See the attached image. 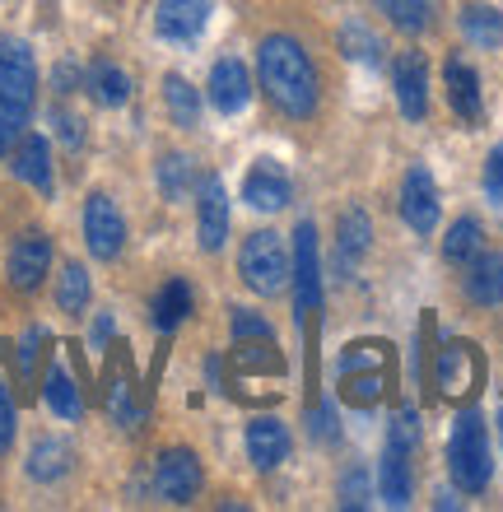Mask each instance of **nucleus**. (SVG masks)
<instances>
[{
  "label": "nucleus",
  "instance_id": "43",
  "mask_svg": "<svg viewBox=\"0 0 503 512\" xmlns=\"http://www.w3.org/2000/svg\"><path fill=\"white\" fill-rule=\"evenodd\" d=\"M14 443V401L10 391H5V382H0V452Z\"/></svg>",
  "mask_w": 503,
  "mask_h": 512
},
{
  "label": "nucleus",
  "instance_id": "46",
  "mask_svg": "<svg viewBox=\"0 0 503 512\" xmlns=\"http://www.w3.org/2000/svg\"><path fill=\"white\" fill-rule=\"evenodd\" d=\"M494 424H499V443H503V410H499V419H494Z\"/></svg>",
  "mask_w": 503,
  "mask_h": 512
},
{
  "label": "nucleus",
  "instance_id": "10",
  "mask_svg": "<svg viewBox=\"0 0 503 512\" xmlns=\"http://www.w3.org/2000/svg\"><path fill=\"white\" fill-rule=\"evenodd\" d=\"M438 182L429 168H410L406 182H401V219H406L415 233H434L438 224Z\"/></svg>",
  "mask_w": 503,
  "mask_h": 512
},
{
  "label": "nucleus",
  "instance_id": "7",
  "mask_svg": "<svg viewBox=\"0 0 503 512\" xmlns=\"http://www.w3.org/2000/svg\"><path fill=\"white\" fill-rule=\"evenodd\" d=\"M294 275H289V284H294V303H299V322H308L317 312V303H322V266H317V229L313 224H299L294 229Z\"/></svg>",
  "mask_w": 503,
  "mask_h": 512
},
{
  "label": "nucleus",
  "instance_id": "25",
  "mask_svg": "<svg viewBox=\"0 0 503 512\" xmlns=\"http://www.w3.org/2000/svg\"><path fill=\"white\" fill-rule=\"evenodd\" d=\"M42 396H47V405H52V415L61 419H80V387H75V378H70L61 364L47 368V378H42Z\"/></svg>",
  "mask_w": 503,
  "mask_h": 512
},
{
  "label": "nucleus",
  "instance_id": "2",
  "mask_svg": "<svg viewBox=\"0 0 503 512\" xmlns=\"http://www.w3.org/2000/svg\"><path fill=\"white\" fill-rule=\"evenodd\" d=\"M33 98H38L33 52L24 42L0 38V154H10V145H19L28 112H33Z\"/></svg>",
  "mask_w": 503,
  "mask_h": 512
},
{
  "label": "nucleus",
  "instance_id": "12",
  "mask_svg": "<svg viewBox=\"0 0 503 512\" xmlns=\"http://www.w3.org/2000/svg\"><path fill=\"white\" fill-rule=\"evenodd\" d=\"M47 270H52V243H47L42 233H24V238L10 247V284L24 289V294H33V289L47 280Z\"/></svg>",
  "mask_w": 503,
  "mask_h": 512
},
{
  "label": "nucleus",
  "instance_id": "20",
  "mask_svg": "<svg viewBox=\"0 0 503 512\" xmlns=\"http://www.w3.org/2000/svg\"><path fill=\"white\" fill-rule=\"evenodd\" d=\"M466 266H471V275H466V298L480 303V308L503 303V252H485V247H480Z\"/></svg>",
  "mask_w": 503,
  "mask_h": 512
},
{
  "label": "nucleus",
  "instance_id": "15",
  "mask_svg": "<svg viewBox=\"0 0 503 512\" xmlns=\"http://www.w3.org/2000/svg\"><path fill=\"white\" fill-rule=\"evenodd\" d=\"M247 98H252L247 66H243V61H219V66L210 70V103H215V112L238 117V112L247 108Z\"/></svg>",
  "mask_w": 503,
  "mask_h": 512
},
{
  "label": "nucleus",
  "instance_id": "33",
  "mask_svg": "<svg viewBox=\"0 0 503 512\" xmlns=\"http://www.w3.org/2000/svg\"><path fill=\"white\" fill-rule=\"evenodd\" d=\"M480 247H485V233H480L476 219H457V224L448 229V238H443V256H448V261H457V266H466Z\"/></svg>",
  "mask_w": 503,
  "mask_h": 512
},
{
  "label": "nucleus",
  "instance_id": "45",
  "mask_svg": "<svg viewBox=\"0 0 503 512\" xmlns=\"http://www.w3.org/2000/svg\"><path fill=\"white\" fill-rule=\"evenodd\" d=\"M108 336H112V317H98V326H94V350H103V345H108Z\"/></svg>",
  "mask_w": 503,
  "mask_h": 512
},
{
  "label": "nucleus",
  "instance_id": "42",
  "mask_svg": "<svg viewBox=\"0 0 503 512\" xmlns=\"http://www.w3.org/2000/svg\"><path fill=\"white\" fill-rule=\"evenodd\" d=\"M42 331L38 326H28V336L19 340V373H24V378H33V368H38V345H42Z\"/></svg>",
  "mask_w": 503,
  "mask_h": 512
},
{
  "label": "nucleus",
  "instance_id": "19",
  "mask_svg": "<svg viewBox=\"0 0 503 512\" xmlns=\"http://www.w3.org/2000/svg\"><path fill=\"white\" fill-rule=\"evenodd\" d=\"M392 387V368H340V401L354 410H373Z\"/></svg>",
  "mask_w": 503,
  "mask_h": 512
},
{
  "label": "nucleus",
  "instance_id": "23",
  "mask_svg": "<svg viewBox=\"0 0 503 512\" xmlns=\"http://www.w3.org/2000/svg\"><path fill=\"white\" fill-rule=\"evenodd\" d=\"M410 494H415L410 452H396V447H387V457H382V503H387V508H406Z\"/></svg>",
  "mask_w": 503,
  "mask_h": 512
},
{
  "label": "nucleus",
  "instance_id": "36",
  "mask_svg": "<svg viewBox=\"0 0 503 512\" xmlns=\"http://www.w3.org/2000/svg\"><path fill=\"white\" fill-rule=\"evenodd\" d=\"M387 447H396V452H415V447H420V419H415V410H396L392 415Z\"/></svg>",
  "mask_w": 503,
  "mask_h": 512
},
{
  "label": "nucleus",
  "instance_id": "44",
  "mask_svg": "<svg viewBox=\"0 0 503 512\" xmlns=\"http://www.w3.org/2000/svg\"><path fill=\"white\" fill-rule=\"evenodd\" d=\"M56 94H70V84H75V66H56Z\"/></svg>",
  "mask_w": 503,
  "mask_h": 512
},
{
  "label": "nucleus",
  "instance_id": "27",
  "mask_svg": "<svg viewBox=\"0 0 503 512\" xmlns=\"http://www.w3.org/2000/svg\"><path fill=\"white\" fill-rule=\"evenodd\" d=\"M462 33L476 42V47H499L503 14L494 10V5H476V0H471V5H462Z\"/></svg>",
  "mask_w": 503,
  "mask_h": 512
},
{
  "label": "nucleus",
  "instance_id": "11",
  "mask_svg": "<svg viewBox=\"0 0 503 512\" xmlns=\"http://www.w3.org/2000/svg\"><path fill=\"white\" fill-rule=\"evenodd\" d=\"M392 84H396V103L410 122H420L429 112V61L424 52H401L392 66Z\"/></svg>",
  "mask_w": 503,
  "mask_h": 512
},
{
  "label": "nucleus",
  "instance_id": "40",
  "mask_svg": "<svg viewBox=\"0 0 503 512\" xmlns=\"http://www.w3.org/2000/svg\"><path fill=\"white\" fill-rule=\"evenodd\" d=\"M485 196L494 205H503V145H494L490 159H485Z\"/></svg>",
  "mask_w": 503,
  "mask_h": 512
},
{
  "label": "nucleus",
  "instance_id": "5",
  "mask_svg": "<svg viewBox=\"0 0 503 512\" xmlns=\"http://www.w3.org/2000/svg\"><path fill=\"white\" fill-rule=\"evenodd\" d=\"M238 275H243V284L257 289L261 298L285 294L294 266H289V252H285V243H280V233H271V229L247 233L243 252H238Z\"/></svg>",
  "mask_w": 503,
  "mask_h": 512
},
{
  "label": "nucleus",
  "instance_id": "1",
  "mask_svg": "<svg viewBox=\"0 0 503 512\" xmlns=\"http://www.w3.org/2000/svg\"><path fill=\"white\" fill-rule=\"evenodd\" d=\"M257 75H261L266 98H271L285 117H299L303 122V117H313L317 112L322 84H317V70H313V61H308V52H303L299 38L271 33L257 52Z\"/></svg>",
  "mask_w": 503,
  "mask_h": 512
},
{
  "label": "nucleus",
  "instance_id": "14",
  "mask_svg": "<svg viewBox=\"0 0 503 512\" xmlns=\"http://www.w3.org/2000/svg\"><path fill=\"white\" fill-rule=\"evenodd\" d=\"M368 238H373V219H368L359 205L340 210V224H336V270L340 275H350L368 256Z\"/></svg>",
  "mask_w": 503,
  "mask_h": 512
},
{
  "label": "nucleus",
  "instance_id": "39",
  "mask_svg": "<svg viewBox=\"0 0 503 512\" xmlns=\"http://www.w3.org/2000/svg\"><path fill=\"white\" fill-rule=\"evenodd\" d=\"M233 340H275V331L261 317H252V312H233Z\"/></svg>",
  "mask_w": 503,
  "mask_h": 512
},
{
  "label": "nucleus",
  "instance_id": "31",
  "mask_svg": "<svg viewBox=\"0 0 503 512\" xmlns=\"http://www.w3.org/2000/svg\"><path fill=\"white\" fill-rule=\"evenodd\" d=\"M340 52L350 56V61H364V66H382V42L359 19H350V24L340 28Z\"/></svg>",
  "mask_w": 503,
  "mask_h": 512
},
{
  "label": "nucleus",
  "instance_id": "41",
  "mask_svg": "<svg viewBox=\"0 0 503 512\" xmlns=\"http://www.w3.org/2000/svg\"><path fill=\"white\" fill-rule=\"evenodd\" d=\"M52 122H56V135H61V140H66L70 149H80V145H84V122L75 117V112L56 108V112H52Z\"/></svg>",
  "mask_w": 503,
  "mask_h": 512
},
{
  "label": "nucleus",
  "instance_id": "9",
  "mask_svg": "<svg viewBox=\"0 0 503 512\" xmlns=\"http://www.w3.org/2000/svg\"><path fill=\"white\" fill-rule=\"evenodd\" d=\"M210 28V0H159L154 33L164 42H196Z\"/></svg>",
  "mask_w": 503,
  "mask_h": 512
},
{
  "label": "nucleus",
  "instance_id": "21",
  "mask_svg": "<svg viewBox=\"0 0 503 512\" xmlns=\"http://www.w3.org/2000/svg\"><path fill=\"white\" fill-rule=\"evenodd\" d=\"M14 177L28 182V187H38L42 196H52V149L42 135H19V145H14Z\"/></svg>",
  "mask_w": 503,
  "mask_h": 512
},
{
  "label": "nucleus",
  "instance_id": "28",
  "mask_svg": "<svg viewBox=\"0 0 503 512\" xmlns=\"http://www.w3.org/2000/svg\"><path fill=\"white\" fill-rule=\"evenodd\" d=\"M396 33H424L434 19V0H373Z\"/></svg>",
  "mask_w": 503,
  "mask_h": 512
},
{
  "label": "nucleus",
  "instance_id": "22",
  "mask_svg": "<svg viewBox=\"0 0 503 512\" xmlns=\"http://www.w3.org/2000/svg\"><path fill=\"white\" fill-rule=\"evenodd\" d=\"M70 461H75V447L66 438H38L33 452H28V475L38 485H52V480H61L70 471Z\"/></svg>",
  "mask_w": 503,
  "mask_h": 512
},
{
  "label": "nucleus",
  "instance_id": "38",
  "mask_svg": "<svg viewBox=\"0 0 503 512\" xmlns=\"http://www.w3.org/2000/svg\"><path fill=\"white\" fill-rule=\"evenodd\" d=\"M364 503H368V475L345 471L340 475V508H364Z\"/></svg>",
  "mask_w": 503,
  "mask_h": 512
},
{
  "label": "nucleus",
  "instance_id": "24",
  "mask_svg": "<svg viewBox=\"0 0 503 512\" xmlns=\"http://www.w3.org/2000/svg\"><path fill=\"white\" fill-rule=\"evenodd\" d=\"M89 94H94L98 108H122L126 98H131V75L122 66H112V61H98L89 70Z\"/></svg>",
  "mask_w": 503,
  "mask_h": 512
},
{
  "label": "nucleus",
  "instance_id": "26",
  "mask_svg": "<svg viewBox=\"0 0 503 512\" xmlns=\"http://www.w3.org/2000/svg\"><path fill=\"white\" fill-rule=\"evenodd\" d=\"M187 312H191V284L168 280L164 289H159V298H154V326H159V331H177V326L187 322Z\"/></svg>",
  "mask_w": 503,
  "mask_h": 512
},
{
  "label": "nucleus",
  "instance_id": "29",
  "mask_svg": "<svg viewBox=\"0 0 503 512\" xmlns=\"http://www.w3.org/2000/svg\"><path fill=\"white\" fill-rule=\"evenodd\" d=\"M164 103H168V117H173V126H196L201 122V94L191 89L182 75H168L164 80Z\"/></svg>",
  "mask_w": 503,
  "mask_h": 512
},
{
  "label": "nucleus",
  "instance_id": "37",
  "mask_svg": "<svg viewBox=\"0 0 503 512\" xmlns=\"http://www.w3.org/2000/svg\"><path fill=\"white\" fill-rule=\"evenodd\" d=\"M308 433H313L317 443H336V438H340V419H336V405H331V401L313 405V410H308Z\"/></svg>",
  "mask_w": 503,
  "mask_h": 512
},
{
  "label": "nucleus",
  "instance_id": "3",
  "mask_svg": "<svg viewBox=\"0 0 503 512\" xmlns=\"http://www.w3.org/2000/svg\"><path fill=\"white\" fill-rule=\"evenodd\" d=\"M448 471H452V485L462 494H480L490 485L494 475V461H490V433H485V419L480 410H462L457 424H452V438H448Z\"/></svg>",
  "mask_w": 503,
  "mask_h": 512
},
{
  "label": "nucleus",
  "instance_id": "32",
  "mask_svg": "<svg viewBox=\"0 0 503 512\" xmlns=\"http://www.w3.org/2000/svg\"><path fill=\"white\" fill-rule=\"evenodd\" d=\"M154 177H159L164 201H187V191H191V159H187V154H164V159H159V168H154Z\"/></svg>",
  "mask_w": 503,
  "mask_h": 512
},
{
  "label": "nucleus",
  "instance_id": "8",
  "mask_svg": "<svg viewBox=\"0 0 503 512\" xmlns=\"http://www.w3.org/2000/svg\"><path fill=\"white\" fill-rule=\"evenodd\" d=\"M84 243L98 261H112V256L126 247V219L122 210L112 205V196L94 191L89 201H84Z\"/></svg>",
  "mask_w": 503,
  "mask_h": 512
},
{
  "label": "nucleus",
  "instance_id": "4",
  "mask_svg": "<svg viewBox=\"0 0 503 512\" xmlns=\"http://www.w3.org/2000/svg\"><path fill=\"white\" fill-rule=\"evenodd\" d=\"M434 391L452 405H471L485 391V354L471 340H448L434 359V373L424 382V396L434 401Z\"/></svg>",
  "mask_w": 503,
  "mask_h": 512
},
{
  "label": "nucleus",
  "instance_id": "34",
  "mask_svg": "<svg viewBox=\"0 0 503 512\" xmlns=\"http://www.w3.org/2000/svg\"><path fill=\"white\" fill-rule=\"evenodd\" d=\"M340 368H392V345L387 340H354L340 354Z\"/></svg>",
  "mask_w": 503,
  "mask_h": 512
},
{
  "label": "nucleus",
  "instance_id": "17",
  "mask_svg": "<svg viewBox=\"0 0 503 512\" xmlns=\"http://www.w3.org/2000/svg\"><path fill=\"white\" fill-rule=\"evenodd\" d=\"M224 243H229V196H224L219 177H205L201 182V247L205 252H219Z\"/></svg>",
  "mask_w": 503,
  "mask_h": 512
},
{
  "label": "nucleus",
  "instance_id": "18",
  "mask_svg": "<svg viewBox=\"0 0 503 512\" xmlns=\"http://www.w3.org/2000/svg\"><path fill=\"white\" fill-rule=\"evenodd\" d=\"M443 84H448L452 112H457L462 122H480V112H485V103H480V75L466 66L462 56H452L448 66H443Z\"/></svg>",
  "mask_w": 503,
  "mask_h": 512
},
{
  "label": "nucleus",
  "instance_id": "6",
  "mask_svg": "<svg viewBox=\"0 0 503 512\" xmlns=\"http://www.w3.org/2000/svg\"><path fill=\"white\" fill-rule=\"evenodd\" d=\"M205 485V471L191 447H168L164 457L154 461V494L164 503H191Z\"/></svg>",
  "mask_w": 503,
  "mask_h": 512
},
{
  "label": "nucleus",
  "instance_id": "30",
  "mask_svg": "<svg viewBox=\"0 0 503 512\" xmlns=\"http://www.w3.org/2000/svg\"><path fill=\"white\" fill-rule=\"evenodd\" d=\"M89 275H84V266H75L70 261L66 270H61V280H56V308L66 312V317H84V308H89Z\"/></svg>",
  "mask_w": 503,
  "mask_h": 512
},
{
  "label": "nucleus",
  "instance_id": "13",
  "mask_svg": "<svg viewBox=\"0 0 503 512\" xmlns=\"http://www.w3.org/2000/svg\"><path fill=\"white\" fill-rule=\"evenodd\" d=\"M289 191L294 187H289L285 168L275 159H257L243 177V201L252 205V210H280V205L289 201Z\"/></svg>",
  "mask_w": 503,
  "mask_h": 512
},
{
  "label": "nucleus",
  "instance_id": "16",
  "mask_svg": "<svg viewBox=\"0 0 503 512\" xmlns=\"http://www.w3.org/2000/svg\"><path fill=\"white\" fill-rule=\"evenodd\" d=\"M289 457V433L280 419H252L247 424V461L257 471H275Z\"/></svg>",
  "mask_w": 503,
  "mask_h": 512
},
{
  "label": "nucleus",
  "instance_id": "35",
  "mask_svg": "<svg viewBox=\"0 0 503 512\" xmlns=\"http://www.w3.org/2000/svg\"><path fill=\"white\" fill-rule=\"evenodd\" d=\"M136 382L131 378H112L108 382V415L122 424V429H136L140 424V410H136V396H131Z\"/></svg>",
  "mask_w": 503,
  "mask_h": 512
}]
</instances>
